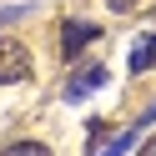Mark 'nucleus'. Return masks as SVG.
Here are the masks:
<instances>
[{
	"label": "nucleus",
	"mask_w": 156,
	"mask_h": 156,
	"mask_svg": "<svg viewBox=\"0 0 156 156\" xmlns=\"http://www.w3.org/2000/svg\"><path fill=\"white\" fill-rule=\"evenodd\" d=\"M25 76H30V51L10 35H0V86H15Z\"/></svg>",
	"instance_id": "f257e3e1"
},
{
	"label": "nucleus",
	"mask_w": 156,
	"mask_h": 156,
	"mask_svg": "<svg viewBox=\"0 0 156 156\" xmlns=\"http://www.w3.org/2000/svg\"><path fill=\"white\" fill-rule=\"evenodd\" d=\"M101 86H106V66H96V61H91V66H81V71L66 81V101H86V96L101 91Z\"/></svg>",
	"instance_id": "f03ea898"
},
{
	"label": "nucleus",
	"mask_w": 156,
	"mask_h": 156,
	"mask_svg": "<svg viewBox=\"0 0 156 156\" xmlns=\"http://www.w3.org/2000/svg\"><path fill=\"white\" fill-rule=\"evenodd\" d=\"M96 35H101V30H96L91 20H66V25H61V51H66V55H76V51H86Z\"/></svg>",
	"instance_id": "7ed1b4c3"
},
{
	"label": "nucleus",
	"mask_w": 156,
	"mask_h": 156,
	"mask_svg": "<svg viewBox=\"0 0 156 156\" xmlns=\"http://www.w3.org/2000/svg\"><path fill=\"white\" fill-rule=\"evenodd\" d=\"M131 71L136 76H141V71H156V30H146V35L131 41Z\"/></svg>",
	"instance_id": "20e7f679"
},
{
	"label": "nucleus",
	"mask_w": 156,
	"mask_h": 156,
	"mask_svg": "<svg viewBox=\"0 0 156 156\" xmlns=\"http://www.w3.org/2000/svg\"><path fill=\"white\" fill-rule=\"evenodd\" d=\"M141 131H146V121H131V131H121V136H116L111 146H101L96 156H126V151H131V141H136Z\"/></svg>",
	"instance_id": "39448f33"
},
{
	"label": "nucleus",
	"mask_w": 156,
	"mask_h": 156,
	"mask_svg": "<svg viewBox=\"0 0 156 156\" xmlns=\"http://www.w3.org/2000/svg\"><path fill=\"white\" fill-rule=\"evenodd\" d=\"M0 156H51V146H41V141H15V146H5Z\"/></svg>",
	"instance_id": "423d86ee"
},
{
	"label": "nucleus",
	"mask_w": 156,
	"mask_h": 156,
	"mask_svg": "<svg viewBox=\"0 0 156 156\" xmlns=\"http://www.w3.org/2000/svg\"><path fill=\"white\" fill-rule=\"evenodd\" d=\"M106 5H111V10H116V15H131V10H136V5H141V0H106Z\"/></svg>",
	"instance_id": "0eeeda50"
},
{
	"label": "nucleus",
	"mask_w": 156,
	"mask_h": 156,
	"mask_svg": "<svg viewBox=\"0 0 156 156\" xmlns=\"http://www.w3.org/2000/svg\"><path fill=\"white\" fill-rule=\"evenodd\" d=\"M141 156H156V136H151V141H146V146H141Z\"/></svg>",
	"instance_id": "6e6552de"
}]
</instances>
